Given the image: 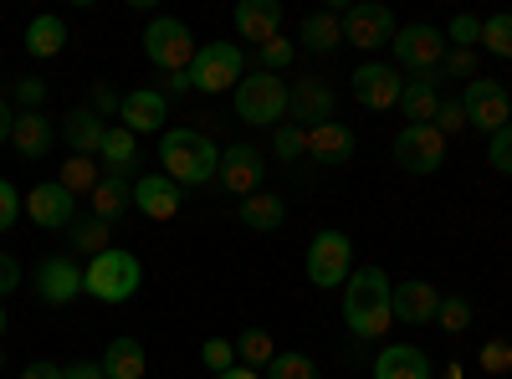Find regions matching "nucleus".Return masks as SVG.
Returning <instances> with one entry per match:
<instances>
[{
  "instance_id": "8",
  "label": "nucleus",
  "mask_w": 512,
  "mask_h": 379,
  "mask_svg": "<svg viewBox=\"0 0 512 379\" xmlns=\"http://www.w3.org/2000/svg\"><path fill=\"white\" fill-rule=\"evenodd\" d=\"M390 52H395V62L410 67V72H436V67L446 62L451 47H446V31H441V26L415 21V26H400V31H395Z\"/></svg>"
},
{
  "instance_id": "27",
  "label": "nucleus",
  "mask_w": 512,
  "mask_h": 379,
  "mask_svg": "<svg viewBox=\"0 0 512 379\" xmlns=\"http://www.w3.org/2000/svg\"><path fill=\"white\" fill-rule=\"evenodd\" d=\"M236 216H241L246 231H277V226L287 221V205H282L272 190H256V195H246V200L236 205Z\"/></svg>"
},
{
  "instance_id": "49",
  "label": "nucleus",
  "mask_w": 512,
  "mask_h": 379,
  "mask_svg": "<svg viewBox=\"0 0 512 379\" xmlns=\"http://www.w3.org/2000/svg\"><path fill=\"white\" fill-rule=\"evenodd\" d=\"M482 364H487L492 374H502V369H512V364H507V344H497V339H492V344H482Z\"/></svg>"
},
{
  "instance_id": "32",
  "label": "nucleus",
  "mask_w": 512,
  "mask_h": 379,
  "mask_svg": "<svg viewBox=\"0 0 512 379\" xmlns=\"http://www.w3.org/2000/svg\"><path fill=\"white\" fill-rule=\"evenodd\" d=\"M98 180H103V164L82 159V154H72V159L62 164V175H57V185H62V190H72V195H93V190H98Z\"/></svg>"
},
{
  "instance_id": "14",
  "label": "nucleus",
  "mask_w": 512,
  "mask_h": 379,
  "mask_svg": "<svg viewBox=\"0 0 512 379\" xmlns=\"http://www.w3.org/2000/svg\"><path fill=\"white\" fill-rule=\"evenodd\" d=\"M287 118L297 129H318V123L333 118V88L323 77H297L287 88Z\"/></svg>"
},
{
  "instance_id": "37",
  "label": "nucleus",
  "mask_w": 512,
  "mask_h": 379,
  "mask_svg": "<svg viewBox=\"0 0 512 379\" xmlns=\"http://www.w3.org/2000/svg\"><path fill=\"white\" fill-rule=\"evenodd\" d=\"M267 379H323V374H318V364L308 354H277L267 364Z\"/></svg>"
},
{
  "instance_id": "55",
  "label": "nucleus",
  "mask_w": 512,
  "mask_h": 379,
  "mask_svg": "<svg viewBox=\"0 0 512 379\" xmlns=\"http://www.w3.org/2000/svg\"><path fill=\"white\" fill-rule=\"evenodd\" d=\"M0 333H6V308H0Z\"/></svg>"
},
{
  "instance_id": "51",
  "label": "nucleus",
  "mask_w": 512,
  "mask_h": 379,
  "mask_svg": "<svg viewBox=\"0 0 512 379\" xmlns=\"http://www.w3.org/2000/svg\"><path fill=\"white\" fill-rule=\"evenodd\" d=\"M21 379H67V369L41 359V364H26V369H21Z\"/></svg>"
},
{
  "instance_id": "6",
  "label": "nucleus",
  "mask_w": 512,
  "mask_h": 379,
  "mask_svg": "<svg viewBox=\"0 0 512 379\" xmlns=\"http://www.w3.org/2000/svg\"><path fill=\"white\" fill-rule=\"evenodd\" d=\"M195 36H190V26L185 21H175V16H159V21H149V31H144V57L159 67V72H190L195 67Z\"/></svg>"
},
{
  "instance_id": "38",
  "label": "nucleus",
  "mask_w": 512,
  "mask_h": 379,
  "mask_svg": "<svg viewBox=\"0 0 512 379\" xmlns=\"http://www.w3.org/2000/svg\"><path fill=\"white\" fill-rule=\"evenodd\" d=\"M436 328L451 333V339H456V333H466V328H472V303H466V298H441Z\"/></svg>"
},
{
  "instance_id": "35",
  "label": "nucleus",
  "mask_w": 512,
  "mask_h": 379,
  "mask_svg": "<svg viewBox=\"0 0 512 379\" xmlns=\"http://www.w3.org/2000/svg\"><path fill=\"white\" fill-rule=\"evenodd\" d=\"M272 149H277L282 164H297L308 154V129H297V123H277V129H272Z\"/></svg>"
},
{
  "instance_id": "31",
  "label": "nucleus",
  "mask_w": 512,
  "mask_h": 379,
  "mask_svg": "<svg viewBox=\"0 0 512 379\" xmlns=\"http://www.w3.org/2000/svg\"><path fill=\"white\" fill-rule=\"evenodd\" d=\"M67 47V26H62V16H36L31 26H26V52L31 57H57Z\"/></svg>"
},
{
  "instance_id": "15",
  "label": "nucleus",
  "mask_w": 512,
  "mask_h": 379,
  "mask_svg": "<svg viewBox=\"0 0 512 379\" xmlns=\"http://www.w3.org/2000/svg\"><path fill=\"white\" fill-rule=\"evenodd\" d=\"M26 216L41 226V231H67L77 221V195L62 190L57 180H41L31 195H26Z\"/></svg>"
},
{
  "instance_id": "25",
  "label": "nucleus",
  "mask_w": 512,
  "mask_h": 379,
  "mask_svg": "<svg viewBox=\"0 0 512 379\" xmlns=\"http://www.w3.org/2000/svg\"><path fill=\"white\" fill-rule=\"evenodd\" d=\"M11 149H16L21 159H47V154H52V118H47V113H16Z\"/></svg>"
},
{
  "instance_id": "12",
  "label": "nucleus",
  "mask_w": 512,
  "mask_h": 379,
  "mask_svg": "<svg viewBox=\"0 0 512 379\" xmlns=\"http://www.w3.org/2000/svg\"><path fill=\"white\" fill-rule=\"evenodd\" d=\"M349 88H354V103H359V108L384 113V108H400L405 77H400V67H390V62H364V67L354 72Z\"/></svg>"
},
{
  "instance_id": "56",
  "label": "nucleus",
  "mask_w": 512,
  "mask_h": 379,
  "mask_svg": "<svg viewBox=\"0 0 512 379\" xmlns=\"http://www.w3.org/2000/svg\"><path fill=\"white\" fill-rule=\"evenodd\" d=\"M507 364H512V344H507Z\"/></svg>"
},
{
  "instance_id": "48",
  "label": "nucleus",
  "mask_w": 512,
  "mask_h": 379,
  "mask_svg": "<svg viewBox=\"0 0 512 379\" xmlns=\"http://www.w3.org/2000/svg\"><path fill=\"white\" fill-rule=\"evenodd\" d=\"M118 108H123V98L98 82V88H93V113H98V118H108V113H118Z\"/></svg>"
},
{
  "instance_id": "9",
  "label": "nucleus",
  "mask_w": 512,
  "mask_h": 379,
  "mask_svg": "<svg viewBox=\"0 0 512 379\" xmlns=\"http://www.w3.org/2000/svg\"><path fill=\"white\" fill-rule=\"evenodd\" d=\"M395 11L379 6V0H359V6H344V41L359 52H374V47H390L395 41Z\"/></svg>"
},
{
  "instance_id": "36",
  "label": "nucleus",
  "mask_w": 512,
  "mask_h": 379,
  "mask_svg": "<svg viewBox=\"0 0 512 379\" xmlns=\"http://www.w3.org/2000/svg\"><path fill=\"white\" fill-rule=\"evenodd\" d=\"M482 47L492 57H512V16L507 11H497V16L482 21Z\"/></svg>"
},
{
  "instance_id": "11",
  "label": "nucleus",
  "mask_w": 512,
  "mask_h": 379,
  "mask_svg": "<svg viewBox=\"0 0 512 379\" xmlns=\"http://www.w3.org/2000/svg\"><path fill=\"white\" fill-rule=\"evenodd\" d=\"M349 272H354V241H349L344 231L313 236V246H308V277H313L318 287H344Z\"/></svg>"
},
{
  "instance_id": "26",
  "label": "nucleus",
  "mask_w": 512,
  "mask_h": 379,
  "mask_svg": "<svg viewBox=\"0 0 512 379\" xmlns=\"http://www.w3.org/2000/svg\"><path fill=\"white\" fill-rule=\"evenodd\" d=\"M98 364L108 369V379H144L149 374V354H144L139 339H113Z\"/></svg>"
},
{
  "instance_id": "18",
  "label": "nucleus",
  "mask_w": 512,
  "mask_h": 379,
  "mask_svg": "<svg viewBox=\"0 0 512 379\" xmlns=\"http://www.w3.org/2000/svg\"><path fill=\"white\" fill-rule=\"evenodd\" d=\"M441 72H415V77H405V93H400V113H405V123H436V113H441Z\"/></svg>"
},
{
  "instance_id": "54",
  "label": "nucleus",
  "mask_w": 512,
  "mask_h": 379,
  "mask_svg": "<svg viewBox=\"0 0 512 379\" xmlns=\"http://www.w3.org/2000/svg\"><path fill=\"white\" fill-rule=\"evenodd\" d=\"M216 379H262V374L246 369V364H231V369H226V374H216Z\"/></svg>"
},
{
  "instance_id": "2",
  "label": "nucleus",
  "mask_w": 512,
  "mask_h": 379,
  "mask_svg": "<svg viewBox=\"0 0 512 379\" xmlns=\"http://www.w3.org/2000/svg\"><path fill=\"white\" fill-rule=\"evenodd\" d=\"M159 159H164V175L175 180L180 190L185 185H210L221 170V149L210 144L200 129H175L159 139Z\"/></svg>"
},
{
  "instance_id": "45",
  "label": "nucleus",
  "mask_w": 512,
  "mask_h": 379,
  "mask_svg": "<svg viewBox=\"0 0 512 379\" xmlns=\"http://www.w3.org/2000/svg\"><path fill=\"white\" fill-rule=\"evenodd\" d=\"M200 359H205L210 369H221V374H226V369L236 364V344H226V339H205V349H200Z\"/></svg>"
},
{
  "instance_id": "23",
  "label": "nucleus",
  "mask_w": 512,
  "mask_h": 379,
  "mask_svg": "<svg viewBox=\"0 0 512 379\" xmlns=\"http://www.w3.org/2000/svg\"><path fill=\"white\" fill-rule=\"evenodd\" d=\"M62 139H67V149H72V154L98 159V154H103V139H108V123H103L93 108H72V113H67V123H62Z\"/></svg>"
},
{
  "instance_id": "39",
  "label": "nucleus",
  "mask_w": 512,
  "mask_h": 379,
  "mask_svg": "<svg viewBox=\"0 0 512 379\" xmlns=\"http://www.w3.org/2000/svg\"><path fill=\"white\" fill-rule=\"evenodd\" d=\"M436 72H441V82H477V52L451 47V52H446V62H441Z\"/></svg>"
},
{
  "instance_id": "10",
  "label": "nucleus",
  "mask_w": 512,
  "mask_h": 379,
  "mask_svg": "<svg viewBox=\"0 0 512 379\" xmlns=\"http://www.w3.org/2000/svg\"><path fill=\"white\" fill-rule=\"evenodd\" d=\"M461 108H466V123H472V129H482L487 139H492L497 129H507V123H512L507 88H502V82H487V77L466 82V88H461Z\"/></svg>"
},
{
  "instance_id": "3",
  "label": "nucleus",
  "mask_w": 512,
  "mask_h": 379,
  "mask_svg": "<svg viewBox=\"0 0 512 379\" xmlns=\"http://www.w3.org/2000/svg\"><path fill=\"white\" fill-rule=\"evenodd\" d=\"M139 282H144V267H139V257L134 251H123V246H108V251H98V257L82 267V292H93L98 303H128L139 292Z\"/></svg>"
},
{
  "instance_id": "5",
  "label": "nucleus",
  "mask_w": 512,
  "mask_h": 379,
  "mask_svg": "<svg viewBox=\"0 0 512 379\" xmlns=\"http://www.w3.org/2000/svg\"><path fill=\"white\" fill-rule=\"evenodd\" d=\"M246 77V52L236 47V41H210V47L195 52V67H190V82L200 93H236Z\"/></svg>"
},
{
  "instance_id": "29",
  "label": "nucleus",
  "mask_w": 512,
  "mask_h": 379,
  "mask_svg": "<svg viewBox=\"0 0 512 379\" xmlns=\"http://www.w3.org/2000/svg\"><path fill=\"white\" fill-rule=\"evenodd\" d=\"M98 164H103V175H123V180H128V170L139 164V144H134V134H128L123 123H113V129H108Z\"/></svg>"
},
{
  "instance_id": "34",
  "label": "nucleus",
  "mask_w": 512,
  "mask_h": 379,
  "mask_svg": "<svg viewBox=\"0 0 512 379\" xmlns=\"http://www.w3.org/2000/svg\"><path fill=\"white\" fill-rule=\"evenodd\" d=\"M67 241L77 246V251H88V257H98V251H108V241H113V226L108 221H72L67 226Z\"/></svg>"
},
{
  "instance_id": "42",
  "label": "nucleus",
  "mask_w": 512,
  "mask_h": 379,
  "mask_svg": "<svg viewBox=\"0 0 512 379\" xmlns=\"http://www.w3.org/2000/svg\"><path fill=\"white\" fill-rule=\"evenodd\" d=\"M11 98H16V108H21V113H41V98H47V82H41V77H21L16 88H11Z\"/></svg>"
},
{
  "instance_id": "22",
  "label": "nucleus",
  "mask_w": 512,
  "mask_h": 379,
  "mask_svg": "<svg viewBox=\"0 0 512 379\" xmlns=\"http://www.w3.org/2000/svg\"><path fill=\"white\" fill-rule=\"evenodd\" d=\"M354 149H359V139H354L349 123L328 118V123H318V129H308V159H318V164H349Z\"/></svg>"
},
{
  "instance_id": "20",
  "label": "nucleus",
  "mask_w": 512,
  "mask_h": 379,
  "mask_svg": "<svg viewBox=\"0 0 512 379\" xmlns=\"http://www.w3.org/2000/svg\"><path fill=\"white\" fill-rule=\"evenodd\" d=\"M134 205L144 210L149 221H175L185 195H180V185L169 175H144V180H134Z\"/></svg>"
},
{
  "instance_id": "24",
  "label": "nucleus",
  "mask_w": 512,
  "mask_h": 379,
  "mask_svg": "<svg viewBox=\"0 0 512 379\" xmlns=\"http://www.w3.org/2000/svg\"><path fill=\"white\" fill-rule=\"evenodd\" d=\"M369 374L374 379H431V359H425V349H415V344H390V349H379Z\"/></svg>"
},
{
  "instance_id": "30",
  "label": "nucleus",
  "mask_w": 512,
  "mask_h": 379,
  "mask_svg": "<svg viewBox=\"0 0 512 379\" xmlns=\"http://www.w3.org/2000/svg\"><path fill=\"white\" fill-rule=\"evenodd\" d=\"M88 200H93V216L113 226V221L123 216V210L134 205V190H128V180H123V175H103V180H98V190H93Z\"/></svg>"
},
{
  "instance_id": "19",
  "label": "nucleus",
  "mask_w": 512,
  "mask_h": 379,
  "mask_svg": "<svg viewBox=\"0 0 512 379\" xmlns=\"http://www.w3.org/2000/svg\"><path fill=\"white\" fill-rule=\"evenodd\" d=\"M118 118H123V129H128V134H159V129H164V118H169V98H164L159 88H139V93H128V98H123Z\"/></svg>"
},
{
  "instance_id": "50",
  "label": "nucleus",
  "mask_w": 512,
  "mask_h": 379,
  "mask_svg": "<svg viewBox=\"0 0 512 379\" xmlns=\"http://www.w3.org/2000/svg\"><path fill=\"white\" fill-rule=\"evenodd\" d=\"M21 282V267H16V257H6V251H0V298H6V292Z\"/></svg>"
},
{
  "instance_id": "53",
  "label": "nucleus",
  "mask_w": 512,
  "mask_h": 379,
  "mask_svg": "<svg viewBox=\"0 0 512 379\" xmlns=\"http://www.w3.org/2000/svg\"><path fill=\"white\" fill-rule=\"evenodd\" d=\"M11 129H16V108H11L6 98H0V144L11 139Z\"/></svg>"
},
{
  "instance_id": "57",
  "label": "nucleus",
  "mask_w": 512,
  "mask_h": 379,
  "mask_svg": "<svg viewBox=\"0 0 512 379\" xmlns=\"http://www.w3.org/2000/svg\"><path fill=\"white\" fill-rule=\"evenodd\" d=\"M507 103H512V88H507Z\"/></svg>"
},
{
  "instance_id": "43",
  "label": "nucleus",
  "mask_w": 512,
  "mask_h": 379,
  "mask_svg": "<svg viewBox=\"0 0 512 379\" xmlns=\"http://www.w3.org/2000/svg\"><path fill=\"white\" fill-rule=\"evenodd\" d=\"M21 210H26V195L11 180H0V231H11L21 221Z\"/></svg>"
},
{
  "instance_id": "33",
  "label": "nucleus",
  "mask_w": 512,
  "mask_h": 379,
  "mask_svg": "<svg viewBox=\"0 0 512 379\" xmlns=\"http://www.w3.org/2000/svg\"><path fill=\"white\" fill-rule=\"evenodd\" d=\"M236 354L246 359V369H267V364L277 359V344H272L267 328H246L241 339H236Z\"/></svg>"
},
{
  "instance_id": "40",
  "label": "nucleus",
  "mask_w": 512,
  "mask_h": 379,
  "mask_svg": "<svg viewBox=\"0 0 512 379\" xmlns=\"http://www.w3.org/2000/svg\"><path fill=\"white\" fill-rule=\"evenodd\" d=\"M477 41H482V21H477V16H466V11H461V16H456V21L446 26V47H461V52H472Z\"/></svg>"
},
{
  "instance_id": "13",
  "label": "nucleus",
  "mask_w": 512,
  "mask_h": 379,
  "mask_svg": "<svg viewBox=\"0 0 512 379\" xmlns=\"http://www.w3.org/2000/svg\"><path fill=\"white\" fill-rule=\"evenodd\" d=\"M262 175H267V164H262V154H256L251 144H231V149H221V170H216V185L226 190V195H256L262 190Z\"/></svg>"
},
{
  "instance_id": "41",
  "label": "nucleus",
  "mask_w": 512,
  "mask_h": 379,
  "mask_svg": "<svg viewBox=\"0 0 512 379\" xmlns=\"http://www.w3.org/2000/svg\"><path fill=\"white\" fill-rule=\"evenodd\" d=\"M292 57H297V47H292V41H282V36L267 41V47H256V62H262V72H277V77H282V67H287Z\"/></svg>"
},
{
  "instance_id": "17",
  "label": "nucleus",
  "mask_w": 512,
  "mask_h": 379,
  "mask_svg": "<svg viewBox=\"0 0 512 379\" xmlns=\"http://www.w3.org/2000/svg\"><path fill=\"white\" fill-rule=\"evenodd\" d=\"M36 292H41V303H52V308H67L77 292H82V267L72 257H47L36 272Z\"/></svg>"
},
{
  "instance_id": "52",
  "label": "nucleus",
  "mask_w": 512,
  "mask_h": 379,
  "mask_svg": "<svg viewBox=\"0 0 512 379\" xmlns=\"http://www.w3.org/2000/svg\"><path fill=\"white\" fill-rule=\"evenodd\" d=\"M67 379H108V369H103V364H88V359H82V364H67Z\"/></svg>"
},
{
  "instance_id": "28",
  "label": "nucleus",
  "mask_w": 512,
  "mask_h": 379,
  "mask_svg": "<svg viewBox=\"0 0 512 379\" xmlns=\"http://www.w3.org/2000/svg\"><path fill=\"white\" fill-rule=\"evenodd\" d=\"M308 52H333L338 41H344V11H313L303 16V31H297Z\"/></svg>"
},
{
  "instance_id": "4",
  "label": "nucleus",
  "mask_w": 512,
  "mask_h": 379,
  "mask_svg": "<svg viewBox=\"0 0 512 379\" xmlns=\"http://www.w3.org/2000/svg\"><path fill=\"white\" fill-rule=\"evenodd\" d=\"M236 118L241 123H256V129H277V123L287 118V82L277 72L241 77V88H236Z\"/></svg>"
},
{
  "instance_id": "7",
  "label": "nucleus",
  "mask_w": 512,
  "mask_h": 379,
  "mask_svg": "<svg viewBox=\"0 0 512 379\" xmlns=\"http://www.w3.org/2000/svg\"><path fill=\"white\" fill-rule=\"evenodd\" d=\"M390 154L405 175H436L446 164V139H441L436 123H405L390 144Z\"/></svg>"
},
{
  "instance_id": "21",
  "label": "nucleus",
  "mask_w": 512,
  "mask_h": 379,
  "mask_svg": "<svg viewBox=\"0 0 512 379\" xmlns=\"http://www.w3.org/2000/svg\"><path fill=\"white\" fill-rule=\"evenodd\" d=\"M236 31H241V41L267 47V41L282 36V6L277 0H241L236 6Z\"/></svg>"
},
{
  "instance_id": "47",
  "label": "nucleus",
  "mask_w": 512,
  "mask_h": 379,
  "mask_svg": "<svg viewBox=\"0 0 512 379\" xmlns=\"http://www.w3.org/2000/svg\"><path fill=\"white\" fill-rule=\"evenodd\" d=\"M190 88H195L190 72H164V82H159V93H164V98H185Z\"/></svg>"
},
{
  "instance_id": "16",
  "label": "nucleus",
  "mask_w": 512,
  "mask_h": 379,
  "mask_svg": "<svg viewBox=\"0 0 512 379\" xmlns=\"http://www.w3.org/2000/svg\"><path fill=\"white\" fill-rule=\"evenodd\" d=\"M390 308H395V323H410V328L436 323V313H441V287L425 282V277H410V282H400V287L390 292Z\"/></svg>"
},
{
  "instance_id": "46",
  "label": "nucleus",
  "mask_w": 512,
  "mask_h": 379,
  "mask_svg": "<svg viewBox=\"0 0 512 379\" xmlns=\"http://www.w3.org/2000/svg\"><path fill=\"white\" fill-rule=\"evenodd\" d=\"M436 129H441V139H451V134H461V129H472V123H466V108H461V103H441Z\"/></svg>"
},
{
  "instance_id": "1",
  "label": "nucleus",
  "mask_w": 512,
  "mask_h": 379,
  "mask_svg": "<svg viewBox=\"0 0 512 379\" xmlns=\"http://www.w3.org/2000/svg\"><path fill=\"white\" fill-rule=\"evenodd\" d=\"M390 292H395V282L384 277V267L349 272V282H344V323L354 328V339H379V333H390V323H395Z\"/></svg>"
},
{
  "instance_id": "44",
  "label": "nucleus",
  "mask_w": 512,
  "mask_h": 379,
  "mask_svg": "<svg viewBox=\"0 0 512 379\" xmlns=\"http://www.w3.org/2000/svg\"><path fill=\"white\" fill-rule=\"evenodd\" d=\"M487 159L497 164L502 175H512V123H507V129H497V134L487 139Z\"/></svg>"
}]
</instances>
